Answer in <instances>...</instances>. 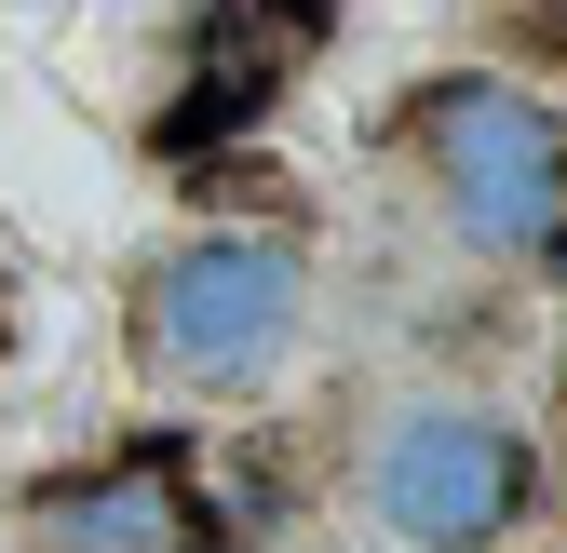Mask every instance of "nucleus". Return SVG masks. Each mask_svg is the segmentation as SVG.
I'll use <instances>...</instances> for the list:
<instances>
[{"label":"nucleus","mask_w":567,"mask_h":553,"mask_svg":"<svg viewBox=\"0 0 567 553\" xmlns=\"http://www.w3.org/2000/svg\"><path fill=\"white\" fill-rule=\"evenodd\" d=\"M405 149L433 176L446 230L501 270H567V122L514 67H433L405 95Z\"/></svg>","instance_id":"nucleus-1"},{"label":"nucleus","mask_w":567,"mask_h":553,"mask_svg":"<svg viewBox=\"0 0 567 553\" xmlns=\"http://www.w3.org/2000/svg\"><path fill=\"white\" fill-rule=\"evenodd\" d=\"M298 311H311V270L284 230H189L135 298V352L163 392H244L284 365Z\"/></svg>","instance_id":"nucleus-2"},{"label":"nucleus","mask_w":567,"mask_h":553,"mask_svg":"<svg viewBox=\"0 0 567 553\" xmlns=\"http://www.w3.org/2000/svg\"><path fill=\"white\" fill-rule=\"evenodd\" d=\"M365 513L405 553H486L540 513V459H527V432L473 419V405H405L365 446Z\"/></svg>","instance_id":"nucleus-3"},{"label":"nucleus","mask_w":567,"mask_h":553,"mask_svg":"<svg viewBox=\"0 0 567 553\" xmlns=\"http://www.w3.org/2000/svg\"><path fill=\"white\" fill-rule=\"evenodd\" d=\"M41 553H203V487L176 446H122L41 487Z\"/></svg>","instance_id":"nucleus-4"},{"label":"nucleus","mask_w":567,"mask_h":553,"mask_svg":"<svg viewBox=\"0 0 567 553\" xmlns=\"http://www.w3.org/2000/svg\"><path fill=\"white\" fill-rule=\"evenodd\" d=\"M0 337H14V284H0Z\"/></svg>","instance_id":"nucleus-5"}]
</instances>
